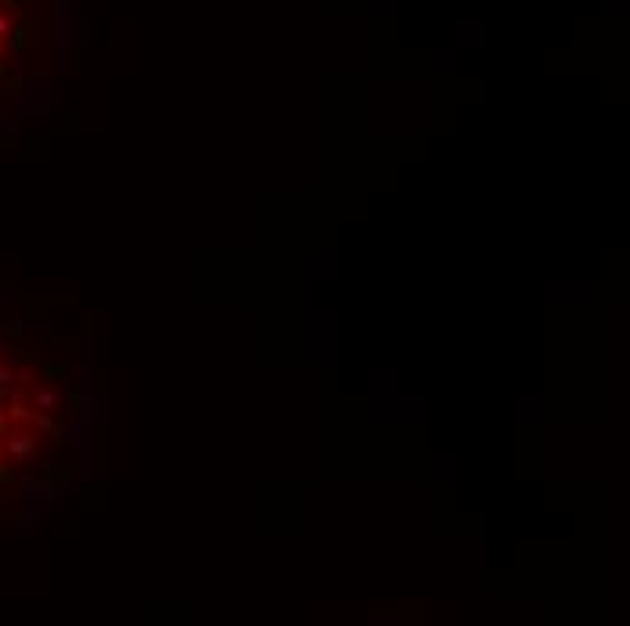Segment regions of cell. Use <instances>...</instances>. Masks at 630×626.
Returning <instances> with one entry per match:
<instances>
[{"instance_id": "7a4b0ae2", "label": "cell", "mask_w": 630, "mask_h": 626, "mask_svg": "<svg viewBox=\"0 0 630 626\" xmlns=\"http://www.w3.org/2000/svg\"><path fill=\"white\" fill-rule=\"evenodd\" d=\"M33 445H36V438H29V434H11V438H8V453L22 464V460H29Z\"/></svg>"}, {"instance_id": "6da1fadb", "label": "cell", "mask_w": 630, "mask_h": 626, "mask_svg": "<svg viewBox=\"0 0 630 626\" xmlns=\"http://www.w3.org/2000/svg\"><path fill=\"white\" fill-rule=\"evenodd\" d=\"M44 0H0V87L22 84V62L40 44Z\"/></svg>"}]
</instances>
